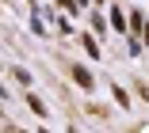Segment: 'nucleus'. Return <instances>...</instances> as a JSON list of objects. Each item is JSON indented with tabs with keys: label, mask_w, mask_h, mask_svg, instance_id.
<instances>
[]
</instances>
